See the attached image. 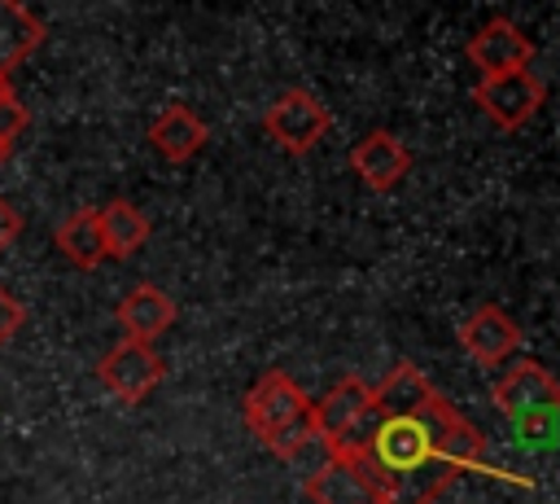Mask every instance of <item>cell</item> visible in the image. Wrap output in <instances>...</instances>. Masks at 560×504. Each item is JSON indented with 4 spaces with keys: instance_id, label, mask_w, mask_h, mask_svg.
Masks as SVG:
<instances>
[{
    "instance_id": "obj_4",
    "label": "cell",
    "mask_w": 560,
    "mask_h": 504,
    "mask_svg": "<svg viewBox=\"0 0 560 504\" xmlns=\"http://www.w3.org/2000/svg\"><path fill=\"white\" fill-rule=\"evenodd\" d=\"M490 403L508 421H534L560 412V381L538 364V359H516L508 373L490 386Z\"/></svg>"
},
{
    "instance_id": "obj_6",
    "label": "cell",
    "mask_w": 560,
    "mask_h": 504,
    "mask_svg": "<svg viewBox=\"0 0 560 504\" xmlns=\"http://www.w3.org/2000/svg\"><path fill=\"white\" fill-rule=\"evenodd\" d=\"M262 127H267V136H271L280 149H289V153H311V149L328 136L332 114H328L311 92L289 88L284 96H276V101L267 105Z\"/></svg>"
},
{
    "instance_id": "obj_17",
    "label": "cell",
    "mask_w": 560,
    "mask_h": 504,
    "mask_svg": "<svg viewBox=\"0 0 560 504\" xmlns=\"http://www.w3.org/2000/svg\"><path fill=\"white\" fill-rule=\"evenodd\" d=\"M26 123H31V110L18 101V92L9 88L4 96H0V140L4 145H18V136L26 131Z\"/></svg>"
},
{
    "instance_id": "obj_14",
    "label": "cell",
    "mask_w": 560,
    "mask_h": 504,
    "mask_svg": "<svg viewBox=\"0 0 560 504\" xmlns=\"http://www.w3.org/2000/svg\"><path fill=\"white\" fill-rule=\"evenodd\" d=\"M44 39L48 26L22 0H0V79H9V70H18Z\"/></svg>"
},
{
    "instance_id": "obj_9",
    "label": "cell",
    "mask_w": 560,
    "mask_h": 504,
    "mask_svg": "<svg viewBox=\"0 0 560 504\" xmlns=\"http://www.w3.org/2000/svg\"><path fill=\"white\" fill-rule=\"evenodd\" d=\"M459 346H464L481 368H499L503 359L516 355L521 329H516V320H512L503 307L481 302V307L459 324Z\"/></svg>"
},
{
    "instance_id": "obj_21",
    "label": "cell",
    "mask_w": 560,
    "mask_h": 504,
    "mask_svg": "<svg viewBox=\"0 0 560 504\" xmlns=\"http://www.w3.org/2000/svg\"><path fill=\"white\" fill-rule=\"evenodd\" d=\"M4 92H9V79H0V96H4Z\"/></svg>"
},
{
    "instance_id": "obj_13",
    "label": "cell",
    "mask_w": 560,
    "mask_h": 504,
    "mask_svg": "<svg viewBox=\"0 0 560 504\" xmlns=\"http://www.w3.org/2000/svg\"><path fill=\"white\" fill-rule=\"evenodd\" d=\"M210 140V127L201 123L197 110H188L184 101H171L166 110H158V118L149 123V145L166 158V162H188L192 153H201Z\"/></svg>"
},
{
    "instance_id": "obj_15",
    "label": "cell",
    "mask_w": 560,
    "mask_h": 504,
    "mask_svg": "<svg viewBox=\"0 0 560 504\" xmlns=\"http://www.w3.org/2000/svg\"><path fill=\"white\" fill-rule=\"evenodd\" d=\"M52 241H57V250H61L74 267H83V272H92V267H101V263L109 259L105 237H101V224H96V206L70 210V215L57 224Z\"/></svg>"
},
{
    "instance_id": "obj_20",
    "label": "cell",
    "mask_w": 560,
    "mask_h": 504,
    "mask_svg": "<svg viewBox=\"0 0 560 504\" xmlns=\"http://www.w3.org/2000/svg\"><path fill=\"white\" fill-rule=\"evenodd\" d=\"M9 153H13V145H4V140H0V167L9 162Z\"/></svg>"
},
{
    "instance_id": "obj_8",
    "label": "cell",
    "mask_w": 560,
    "mask_h": 504,
    "mask_svg": "<svg viewBox=\"0 0 560 504\" xmlns=\"http://www.w3.org/2000/svg\"><path fill=\"white\" fill-rule=\"evenodd\" d=\"M350 167H354V175H359L372 193H389V188H398V184L407 180V171H411V149H407L394 131L372 127L363 140H354Z\"/></svg>"
},
{
    "instance_id": "obj_7",
    "label": "cell",
    "mask_w": 560,
    "mask_h": 504,
    "mask_svg": "<svg viewBox=\"0 0 560 504\" xmlns=\"http://www.w3.org/2000/svg\"><path fill=\"white\" fill-rule=\"evenodd\" d=\"M464 57L477 66L481 79H494V75L529 70L534 44H529V35H525L516 22H508V18H490V22H481V26L468 35Z\"/></svg>"
},
{
    "instance_id": "obj_1",
    "label": "cell",
    "mask_w": 560,
    "mask_h": 504,
    "mask_svg": "<svg viewBox=\"0 0 560 504\" xmlns=\"http://www.w3.org/2000/svg\"><path fill=\"white\" fill-rule=\"evenodd\" d=\"M328 451L359 460L385 504H433L459 473H481L534 491L529 478L486 460L481 429L455 412L411 364H394L385 381L372 386L363 421Z\"/></svg>"
},
{
    "instance_id": "obj_10",
    "label": "cell",
    "mask_w": 560,
    "mask_h": 504,
    "mask_svg": "<svg viewBox=\"0 0 560 504\" xmlns=\"http://www.w3.org/2000/svg\"><path fill=\"white\" fill-rule=\"evenodd\" d=\"M306 500L311 504H385L368 469L341 451H328V460L306 478Z\"/></svg>"
},
{
    "instance_id": "obj_16",
    "label": "cell",
    "mask_w": 560,
    "mask_h": 504,
    "mask_svg": "<svg viewBox=\"0 0 560 504\" xmlns=\"http://www.w3.org/2000/svg\"><path fill=\"white\" fill-rule=\"evenodd\" d=\"M96 224H101L109 259H131L149 241V215L127 197H114V202L96 206Z\"/></svg>"
},
{
    "instance_id": "obj_2",
    "label": "cell",
    "mask_w": 560,
    "mask_h": 504,
    "mask_svg": "<svg viewBox=\"0 0 560 504\" xmlns=\"http://www.w3.org/2000/svg\"><path fill=\"white\" fill-rule=\"evenodd\" d=\"M241 416L249 425V434L280 460L302 456L315 443V421H311V394L280 368L262 373L245 399H241Z\"/></svg>"
},
{
    "instance_id": "obj_5",
    "label": "cell",
    "mask_w": 560,
    "mask_h": 504,
    "mask_svg": "<svg viewBox=\"0 0 560 504\" xmlns=\"http://www.w3.org/2000/svg\"><path fill=\"white\" fill-rule=\"evenodd\" d=\"M542 79H534L529 70H512V75H494V79H477L472 101L477 110L499 127V131H516L525 127L538 110H542Z\"/></svg>"
},
{
    "instance_id": "obj_3",
    "label": "cell",
    "mask_w": 560,
    "mask_h": 504,
    "mask_svg": "<svg viewBox=\"0 0 560 504\" xmlns=\"http://www.w3.org/2000/svg\"><path fill=\"white\" fill-rule=\"evenodd\" d=\"M166 377V364L162 355L153 351V342H136V337H122L118 346H109L96 364V381L122 399V403H140L149 399Z\"/></svg>"
},
{
    "instance_id": "obj_12",
    "label": "cell",
    "mask_w": 560,
    "mask_h": 504,
    "mask_svg": "<svg viewBox=\"0 0 560 504\" xmlns=\"http://www.w3.org/2000/svg\"><path fill=\"white\" fill-rule=\"evenodd\" d=\"M114 316H118V324H122L127 337H136V342H153V337H162V333L175 324L179 307H175V298H171L166 289L140 280V285H131V289L122 294V302H118Z\"/></svg>"
},
{
    "instance_id": "obj_18",
    "label": "cell",
    "mask_w": 560,
    "mask_h": 504,
    "mask_svg": "<svg viewBox=\"0 0 560 504\" xmlns=\"http://www.w3.org/2000/svg\"><path fill=\"white\" fill-rule=\"evenodd\" d=\"M22 324H26V307L18 302V294L9 285H0V346H9Z\"/></svg>"
},
{
    "instance_id": "obj_11",
    "label": "cell",
    "mask_w": 560,
    "mask_h": 504,
    "mask_svg": "<svg viewBox=\"0 0 560 504\" xmlns=\"http://www.w3.org/2000/svg\"><path fill=\"white\" fill-rule=\"evenodd\" d=\"M372 403V386L363 377H341L319 403H311V421H315V438L324 447H337L341 438H350V429L363 421Z\"/></svg>"
},
{
    "instance_id": "obj_19",
    "label": "cell",
    "mask_w": 560,
    "mask_h": 504,
    "mask_svg": "<svg viewBox=\"0 0 560 504\" xmlns=\"http://www.w3.org/2000/svg\"><path fill=\"white\" fill-rule=\"evenodd\" d=\"M22 228H26V219H22V210L0 193V254L22 237Z\"/></svg>"
}]
</instances>
